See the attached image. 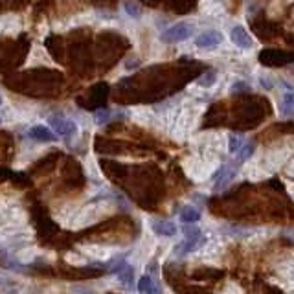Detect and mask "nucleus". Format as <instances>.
<instances>
[{"mask_svg":"<svg viewBox=\"0 0 294 294\" xmlns=\"http://www.w3.org/2000/svg\"><path fill=\"white\" fill-rule=\"evenodd\" d=\"M193 35V26L190 22H176L171 28H168L162 34V39L166 42H180V40L190 39Z\"/></svg>","mask_w":294,"mask_h":294,"instance_id":"obj_1","label":"nucleus"},{"mask_svg":"<svg viewBox=\"0 0 294 294\" xmlns=\"http://www.w3.org/2000/svg\"><path fill=\"white\" fill-rule=\"evenodd\" d=\"M206 239L202 238V234L198 230H186V241L176 246V254H188L193 250L200 248Z\"/></svg>","mask_w":294,"mask_h":294,"instance_id":"obj_2","label":"nucleus"},{"mask_svg":"<svg viewBox=\"0 0 294 294\" xmlns=\"http://www.w3.org/2000/svg\"><path fill=\"white\" fill-rule=\"evenodd\" d=\"M222 42V34L219 30H210V32H202L195 39V44L198 48H214V46H219Z\"/></svg>","mask_w":294,"mask_h":294,"instance_id":"obj_3","label":"nucleus"},{"mask_svg":"<svg viewBox=\"0 0 294 294\" xmlns=\"http://www.w3.org/2000/svg\"><path fill=\"white\" fill-rule=\"evenodd\" d=\"M230 37H232L234 44L239 46V48H243V50H250L252 46H254V39L250 37V34L243 26H234L232 32H230Z\"/></svg>","mask_w":294,"mask_h":294,"instance_id":"obj_4","label":"nucleus"},{"mask_svg":"<svg viewBox=\"0 0 294 294\" xmlns=\"http://www.w3.org/2000/svg\"><path fill=\"white\" fill-rule=\"evenodd\" d=\"M48 122L54 127V132H57L59 136H72L78 130V125L66 118H57V116H54V118H48Z\"/></svg>","mask_w":294,"mask_h":294,"instance_id":"obj_5","label":"nucleus"},{"mask_svg":"<svg viewBox=\"0 0 294 294\" xmlns=\"http://www.w3.org/2000/svg\"><path fill=\"white\" fill-rule=\"evenodd\" d=\"M28 136L35 142H42V144H54L57 140L56 132H52L46 125H34L28 130Z\"/></svg>","mask_w":294,"mask_h":294,"instance_id":"obj_6","label":"nucleus"},{"mask_svg":"<svg viewBox=\"0 0 294 294\" xmlns=\"http://www.w3.org/2000/svg\"><path fill=\"white\" fill-rule=\"evenodd\" d=\"M153 232L162 238H173L178 232V228L173 220H156V222H153Z\"/></svg>","mask_w":294,"mask_h":294,"instance_id":"obj_7","label":"nucleus"},{"mask_svg":"<svg viewBox=\"0 0 294 294\" xmlns=\"http://www.w3.org/2000/svg\"><path fill=\"white\" fill-rule=\"evenodd\" d=\"M180 220L184 224H195L197 220H200V212L193 206H184V210L180 212Z\"/></svg>","mask_w":294,"mask_h":294,"instance_id":"obj_8","label":"nucleus"},{"mask_svg":"<svg viewBox=\"0 0 294 294\" xmlns=\"http://www.w3.org/2000/svg\"><path fill=\"white\" fill-rule=\"evenodd\" d=\"M138 290L140 292H158V287L154 285V280L151 276H142L140 280H138Z\"/></svg>","mask_w":294,"mask_h":294,"instance_id":"obj_9","label":"nucleus"},{"mask_svg":"<svg viewBox=\"0 0 294 294\" xmlns=\"http://www.w3.org/2000/svg\"><path fill=\"white\" fill-rule=\"evenodd\" d=\"M118 278H120V282L124 283V285H127V287H129L130 282H132V268H130V266L125 263V265L118 270Z\"/></svg>","mask_w":294,"mask_h":294,"instance_id":"obj_10","label":"nucleus"},{"mask_svg":"<svg viewBox=\"0 0 294 294\" xmlns=\"http://www.w3.org/2000/svg\"><path fill=\"white\" fill-rule=\"evenodd\" d=\"M244 144L243 138H239L238 134H230V138H228V151L232 154H236L241 149V146Z\"/></svg>","mask_w":294,"mask_h":294,"instance_id":"obj_11","label":"nucleus"},{"mask_svg":"<svg viewBox=\"0 0 294 294\" xmlns=\"http://www.w3.org/2000/svg\"><path fill=\"white\" fill-rule=\"evenodd\" d=\"M254 151H256L254 144H243V146H241V149L238 151L239 160H248L250 156L254 154Z\"/></svg>","mask_w":294,"mask_h":294,"instance_id":"obj_12","label":"nucleus"},{"mask_svg":"<svg viewBox=\"0 0 294 294\" xmlns=\"http://www.w3.org/2000/svg\"><path fill=\"white\" fill-rule=\"evenodd\" d=\"M215 80H217V76H215V72H212V70H210V72L204 74V76L197 81V83H198L200 86H204V88H208V86L214 85Z\"/></svg>","mask_w":294,"mask_h":294,"instance_id":"obj_13","label":"nucleus"},{"mask_svg":"<svg viewBox=\"0 0 294 294\" xmlns=\"http://www.w3.org/2000/svg\"><path fill=\"white\" fill-rule=\"evenodd\" d=\"M283 110L288 114L294 110V92H288V94L283 96Z\"/></svg>","mask_w":294,"mask_h":294,"instance_id":"obj_14","label":"nucleus"},{"mask_svg":"<svg viewBox=\"0 0 294 294\" xmlns=\"http://www.w3.org/2000/svg\"><path fill=\"white\" fill-rule=\"evenodd\" d=\"M94 120H96V124L98 125H103V124H107L108 120H110V112L108 110H96V114H94Z\"/></svg>","mask_w":294,"mask_h":294,"instance_id":"obj_15","label":"nucleus"},{"mask_svg":"<svg viewBox=\"0 0 294 294\" xmlns=\"http://www.w3.org/2000/svg\"><path fill=\"white\" fill-rule=\"evenodd\" d=\"M125 12L129 13L130 17H140V8L136 6L134 2H125Z\"/></svg>","mask_w":294,"mask_h":294,"instance_id":"obj_16","label":"nucleus"},{"mask_svg":"<svg viewBox=\"0 0 294 294\" xmlns=\"http://www.w3.org/2000/svg\"><path fill=\"white\" fill-rule=\"evenodd\" d=\"M246 88H248L246 83H236L234 88H232V92H243V90H246Z\"/></svg>","mask_w":294,"mask_h":294,"instance_id":"obj_17","label":"nucleus"},{"mask_svg":"<svg viewBox=\"0 0 294 294\" xmlns=\"http://www.w3.org/2000/svg\"><path fill=\"white\" fill-rule=\"evenodd\" d=\"M2 103H4V102H2V96H0V105H2Z\"/></svg>","mask_w":294,"mask_h":294,"instance_id":"obj_18","label":"nucleus"},{"mask_svg":"<svg viewBox=\"0 0 294 294\" xmlns=\"http://www.w3.org/2000/svg\"><path fill=\"white\" fill-rule=\"evenodd\" d=\"M0 122H2V118H0Z\"/></svg>","mask_w":294,"mask_h":294,"instance_id":"obj_19","label":"nucleus"}]
</instances>
